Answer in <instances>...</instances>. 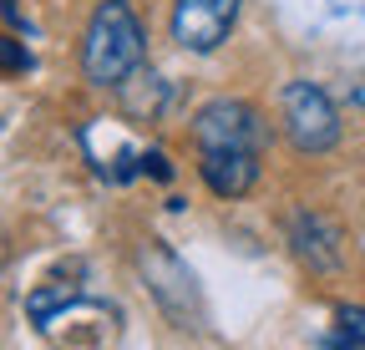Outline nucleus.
I'll use <instances>...</instances> for the list:
<instances>
[{
  "label": "nucleus",
  "mask_w": 365,
  "mask_h": 350,
  "mask_svg": "<svg viewBox=\"0 0 365 350\" xmlns=\"http://www.w3.org/2000/svg\"><path fill=\"white\" fill-rule=\"evenodd\" d=\"M269 127L254 102L244 97H213L193 112V148H198V178L218 198H244L259 183Z\"/></svg>",
  "instance_id": "1"
},
{
  "label": "nucleus",
  "mask_w": 365,
  "mask_h": 350,
  "mask_svg": "<svg viewBox=\"0 0 365 350\" xmlns=\"http://www.w3.org/2000/svg\"><path fill=\"white\" fill-rule=\"evenodd\" d=\"M148 61V31L127 0H102L81 36V76L91 86H127Z\"/></svg>",
  "instance_id": "2"
},
{
  "label": "nucleus",
  "mask_w": 365,
  "mask_h": 350,
  "mask_svg": "<svg viewBox=\"0 0 365 350\" xmlns=\"http://www.w3.org/2000/svg\"><path fill=\"white\" fill-rule=\"evenodd\" d=\"M279 122H284V138L294 143V153H330L340 143V112H335L330 92L304 76L279 86Z\"/></svg>",
  "instance_id": "3"
},
{
  "label": "nucleus",
  "mask_w": 365,
  "mask_h": 350,
  "mask_svg": "<svg viewBox=\"0 0 365 350\" xmlns=\"http://www.w3.org/2000/svg\"><path fill=\"white\" fill-rule=\"evenodd\" d=\"M137 269H143L153 299H158V310L182 325V330H198L203 325V294H198V279L193 269L182 264V259L168 249V244H143L137 249Z\"/></svg>",
  "instance_id": "4"
},
{
  "label": "nucleus",
  "mask_w": 365,
  "mask_h": 350,
  "mask_svg": "<svg viewBox=\"0 0 365 350\" xmlns=\"http://www.w3.org/2000/svg\"><path fill=\"white\" fill-rule=\"evenodd\" d=\"M239 6L244 0H173L168 31H173V41L182 51L208 56L228 41V31L239 26Z\"/></svg>",
  "instance_id": "5"
},
{
  "label": "nucleus",
  "mask_w": 365,
  "mask_h": 350,
  "mask_svg": "<svg viewBox=\"0 0 365 350\" xmlns=\"http://www.w3.org/2000/svg\"><path fill=\"white\" fill-rule=\"evenodd\" d=\"M289 249H294L299 264H309V269H319V274L340 269V229L330 224V218L309 213V208L289 213Z\"/></svg>",
  "instance_id": "6"
},
{
  "label": "nucleus",
  "mask_w": 365,
  "mask_h": 350,
  "mask_svg": "<svg viewBox=\"0 0 365 350\" xmlns=\"http://www.w3.org/2000/svg\"><path fill=\"white\" fill-rule=\"evenodd\" d=\"M350 102L365 112V71H360V76H355V86H350Z\"/></svg>",
  "instance_id": "7"
}]
</instances>
